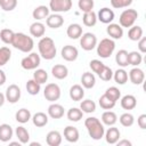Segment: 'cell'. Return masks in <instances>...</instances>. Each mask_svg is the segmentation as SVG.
<instances>
[{
	"mask_svg": "<svg viewBox=\"0 0 146 146\" xmlns=\"http://www.w3.org/2000/svg\"><path fill=\"white\" fill-rule=\"evenodd\" d=\"M33 79H34L38 83H40V84L46 83L47 80H48V73H47L44 70H42V68H38V70H35L34 73H33Z\"/></svg>",
	"mask_w": 146,
	"mask_h": 146,
	"instance_id": "obj_40",
	"label": "cell"
},
{
	"mask_svg": "<svg viewBox=\"0 0 146 146\" xmlns=\"http://www.w3.org/2000/svg\"><path fill=\"white\" fill-rule=\"evenodd\" d=\"M116 121H117L116 114L114 112L110 111V110L105 111L102 114V122H103V124H106V125L111 127V125H114L116 123Z\"/></svg>",
	"mask_w": 146,
	"mask_h": 146,
	"instance_id": "obj_27",
	"label": "cell"
},
{
	"mask_svg": "<svg viewBox=\"0 0 146 146\" xmlns=\"http://www.w3.org/2000/svg\"><path fill=\"white\" fill-rule=\"evenodd\" d=\"M83 116V112L78 107H72L67 111V119L72 122H79Z\"/></svg>",
	"mask_w": 146,
	"mask_h": 146,
	"instance_id": "obj_35",
	"label": "cell"
},
{
	"mask_svg": "<svg viewBox=\"0 0 146 146\" xmlns=\"http://www.w3.org/2000/svg\"><path fill=\"white\" fill-rule=\"evenodd\" d=\"M97 19H99L104 24H110L114 19V11L107 7L102 8L97 14Z\"/></svg>",
	"mask_w": 146,
	"mask_h": 146,
	"instance_id": "obj_13",
	"label": "cell"
},
{
	"mask_svg": "<svg viewBox=\"0 0 146 146\" xmlns=\"http://www.w3.org/2000/svg\"><path fill=\"white\" fill-rule=\"evenodd\" d=\"M113 78L117 84H124L128 81V73L123 68H119L113 73Z\"/></svg>",
	"mask_w": 146,
	"mask_h": 146,
	"instance_id": "obj_38",
	"label": "cell"
},
{
	"mask_svg": "<svg viewBox=\"0 0 146 146\" xmlns=\"http://www.w3.org/2000/svg\"><path fill=\"white\" fill-rule=\"evenodd\" d=\"M81 83L86 89H91L96 83V78L90 72H84L81 76Z\"/></svg>",
	"mask_w": 146,
	"mask_h": 146,
	"instance_id": "obj_29",
	"label": "cell"
},
{
	"mask_svg": "<svg viewBox=\"0 0 146 146\" xmlns=\"http://www.w3.org/2000/svg\"><path fill=\"white\" fill-rule=\"evenodd\" d=\"M143 60V56L139 51H130L128 52V64L132 66H138Z\"/></svg>",
	"mask_w": 146,
	"mask_h": 146,
	"instance_id": "obj_36",
	"label": "cell"
},
{
	"mask_svg": "<svg viewBox=\"0 0 146 146\" xmlns=\"http://www.w3.org/2000/svg\"><path fill=\"white\" fill-rule=\"evenodd\" d=\"M129 79L133 84H141L145 80V73L143 70L135 67L129 72Z\"/></svg>",
	"mask_w": 146,
	"mask_h": 146,
	"instance_id": "obj_15",
	"label": "cell"
},
{
	"mask_svg": "<svg viewBox=\"0 0 146 146\" xmlns=\"http://www.w3.org/2000/svg\"><path fill=\"white\" fill-rule=\"evenodd\" d=\"M89 66H90V68H91L92 72H95V73L98 74V73L103 70V67H104V63H102V62L98 60V59H92V60L89 63Z\"/></svg>",
	"mask_w": 146,
	"mask_h": 146,
	"instance_id": "obj_50",
	"label": "cell"
},
{
	"mask_svg": "<svg viewBox=\"0 0 146 146\" xmlns=\"http://www.w3.org/2000/svg\"><path fill=\"white\" fill-rule=\"evenodd\" d=\"M64 137L67 141L70 143H76L79 140V137H80V133H79V130L73 127V125H67L65 129H64Z\"/></svg>",
	"mask_w": 146,
	"mask_h": 146,
	"instance_id": "obj_16",
	"label": "cell"
},
{
	"mask_svg": "<svg viewBox=\"0 0 146 146\" xmlns=\"http://www.w3.org/2000/svg\"><path fill=\"white\" fill-rule=\"evenodd\" d=\"M70 97L74 102H79L84 97V90L80 84H74L70 89Z\"/></svg>",
	"mask_w": 146,
	"mask_h": 146,
	"instance_id": "obj_26",
	"label": "cell"
},
{
	"mask_svg": "<svg viewBox=\"0 0 146 146\" xmlns=\"http://www.w3.org/2000/svg\"><path fill=\"white\" fill-rule=\"evenodd\" d=\"M78 6H79V9L81 11L88 13V11H91L94 9L95 2H94V0H79Z\"/></svg>",
	"mask_w": 146,
	"mask_h": 146,
	"instance_id": "obj_45",
	"label": "cell"
},
{
	"mask_svg": "<svg viewBox=\"0 0 146 146\" xmlns=\"http://www.w3.org/2000/svg\"><path fill=\"white\" fill-rule=\"evenodd\" d=\"M32 122L35 127L41 128L44 127L48 123V115L43 112H36L33 116H32Z\"/></svg>",
	"mask_w": 146,
	"mask_h": 146,
	"instance_id": "obj_28",
	"label": "cell"
},
{
	"mask_svg": "<svg viewBox=\"0 0 146 146\" xmlns=\"http://www.w3.org/2000/svg\"><path fill=\"white\" fill-rule=\"evenodd\" d=\"M43 96L49 102H56L60 97V88L56 83H48L43 90Z\"/></svg>",
	"mask_w": 146,
	"mask_h": 146,
	"instance_id": "obj_8",
	"label": "cell"
},
{
	"mask_svg": "<svg viewBox=\"0 0 146 146\" xmlns=\"http://www.w3.org/2000/svg\"><path fill=\"white\" fill-rule=\"evenodd\" d=\"M72 8V0H50L49 9L54 13H67Z\"/></svg>",
	"mask_w": 146,
	"mask_h": 146,
	"instance_id": "obj_7",
	"label": "cell"
},
{
	"mask_svg": "<svg viewBox=\"0 0 146 146\" xmlns=\"http://www.w3.org/2000/svg\"><path fill=\"white\" fill-rule=\"evenodd\" d=\"M13 133H14L13 128L9 124L3 123L0 125V140L1 141H3V143L9 141L13 137Z\"/></svg>",
	"mask_w": 146,
	"mask_h": 146,
	"instance_id": "obj_25",
	"label": "cell"
},
{
	"mask_svg": "<svg viewBox=\"0 0 146 146\" xmlns=\"http://www.w3.org/2000/svg\"><path fill=\"white\" fill-rule=\"evenodd\" d=\"M44 32H46V27L42 23L40 22H34L33 24H31L30 26V33L32 36H35V38H42L44 35Z\"/></svg>",
	"mask_w": 146,
	"mask_h": 146,
	"instance_id": "obj_23",
	"label": "cell"
},
{
	"mask_svg": "<svg viewBox=\"0 0 146 146\" xmlns=\"http://www.w3.org/2000/svg\"><path fill=\"white\" fill-rule=\"evenodd\" d=\"M105 95H106L110 99H112L113 102L116 103V100H119L120 97H121V91H120L116 87H110V88L106 89Z\"/></svg>",
	"mask_w": 146,
	"mask_h": 146,
	"instance_id": "obj_43",
	"label": "cell"
},
{
	"mask_svg": "<svg viewBox=\"0 0 146 146\" xmlns=\"http://www.w3.org/2000/svg\"><path fill=\"white\" fill-rule=\"evenodd\" d=\"M82 22L88 27H91V26L96 25V23H97V14L94 10L88 11V13H83Z\"/></svg>",
	"mask_w": 146,
	"mask_h": 146,
	"instance_id": "obj_31",
	"label": "cell"
},
{
	"mask_svg": "<svg viewBox=\"0 0 146 146\" xmlns=\"http://www.w3.org/2000/svg\"><path fill=\"white\" fill-rule=\"evenodd\" d=\"M46 24L50 29H58L64 24V18H63L62 15H59L57 13H54V14L49 15L46 18Z\"/></svg>",
	"mask_w": 146,
	"mask_h": 146,
	"instance_id": "obj_12",
	"label": "cell"
},
{
	"mask_svg": "<svg viewBox=\"0 0 146 146\" xmlns=\"http://www.w3.org/2000/svg\"><path fill=\"white\" fill-rule=\"evenodd\" d=\"M66 33H67V36L70 39H79L81 35H82V27L80 24H76V23H73L71 25H68L67 30H66Z\"/></svg>",
	"mask_w": 146,
	"mask_h": 146,
	"instance_id": "obj_24",
	"label": "cell"
},
{
	"mask_svg": "<svg viewBox=\"0 0 146 146\" xmlns=\"http://www.w3.org/2000/svg\"><path fill=\"white\" fill-rule=\"evenodd\" d=\"M14 34H15L14 31H11V30H9V29H3V30H1V32H0V39H1L5 43L10 44Z\"/></svg>",
	"mask_w": 146,
	"mask_h": 146,
	"instance_id": "obj_46",
	"label": "cell"
},
{
	"mask_svg": "<svg viewBox=\"0 0 146 146\" xmlns=\"http://www.w3.org/2000/svg\"><path fill=\"white\" fill-rule=\"evenodd\" d=\"M121 107L123 110H133L137 105V99L133 95H125L121 98Z\"/></svg>",
	"mask_w": 146,
	"mask_h": 146,
	"instance_id": "obj_20",
	"label": "cell"
},
{
	"mask_svg": "<svg viewBox=\"0 0 146 146\" xmlns=\"http://www.w3.org/2000/svg\"><path fill=\"white\" fill-rule=\"evenodd\" d=\"M143 36V29L138 25H132L128 31V38L131 41H138Z\"/></svg>",
	"mask_w": 146,
	"mask_h": 146,
	"instance_id": "obj_32",
	"label": "cell"
},
{
	"mask_svg": "<svg viewBox=\"0 0 146 146\" xmlns=\"http://www.w3.org/2000/svg\"><path fill=\"white\" fill-rule=\"evenodd\" d=\"M40 55H38L36 52H31L30 55H27L26 57H24L21 62V65L24 70H35L39 65H40Z\"/></svg>",
	"mask_w": 146,
	"mask_h": 146,
	"instance_id": "obj_6",
	"label": "cell"
},
{
	"mask_svg": "<svg viewBox=\"0 0 146 146\" xmlns=\"http://www.w3.org/2000/svg\"><path fill=\"white\" fill-rule=\"evenodd\" d=\"M106 32L107 34L112 38V39H121L123 36V27L120 26V24H115V23H110L107 25V29H106Z\"/></svg>",
	"mask_w": 146,
	"mask_h": 146,
	"instance_id": "obj_14",
	"label": "cell"
},
{
	"mask_svg": "<svg viewBox=\"0 0 146 146\" xmlns=\"http://www.w3.org/2000/svg\"><path fill=\"white\" fill-rule=\"evenodd\" d=\"M138 49H139L140 54L146 52V38L145 36H141L138 40Z\"/></svg>",
	"mask_w": 146,
	"mask_h": 146,
	"instance_id": "obj_51",
	"label": "cell"
},
{
	"mask_svg": "<svg viewBox=\"0 0 146 146\" xmlns=\"http://www.w3.org/2000/svg\"><path fill=\"white\" fill-rule=\"evenodd\" d=\"M115 62H116V64H117L119 66H121V67L128 66V65H129V64H128V51L124 50V49L119 50V51L116 52V55H115Z\"/></svg>",
	"mask_w": 146,
	"mask_h": 146,
	"instance_id": "obj_34",
	"label": "cell"
},
{
	"mask_svg": "<svg viewBox=\"0 0 146 146\" xmlns=\"http://www.w3.org/2000/svg\"><path fill=\"white\" fill-rule=\"evenodd\" d=\"M84 125L88 130V133L89 136L95 139V140H99L104 137V133H105V129H104V125L103 123L97 119V117H88L84 121Z\"/></svg>",
	"mask_w": 146,
	"mask_h": 146,
	"instance_id": "obj_3",
	"label": "cell"
},
{
	"mask_svg": "<svg viewBox=\"0 0 146 146\" xmlns=\"http://www.w3.org/2000/svg\"><path fill=\"white\" fill-rule=\"evenodd\" d=\"M49 8L47 6H38L34 8V10L32 11V16L34 19L36 21H41V19H46L49 16Z\"/></svg>",
	"mask_w": 146,
	"mask_h": 146,
	"instance_id": "obj_22",
	"label": "cell"
},
{
	"mask_svg": "<svg viewBox=\"0 0 146 146\" xmlns=\"http://www.w3.org/2000/svg\"><path fill=\"white\" fill-rule=\"evenodd\" d=\"M17 0H0V7L5 11H11L16 8Z\"/></svg>",
	"mask_w": 146,
	"mask_h": 146,
	"instance_id": "obj_48",
	"label": "cell"
},
{
	"mask_svg": "<svg viewBox=\"0 0 146 146\" xmlns=\"http://www.w3.org/2000/svg\"><path fill=\"white\" fill-rule=\"evenodd\" d=\"M6 100H8L11 104H15L21 98V89L17 84H10L6 90Z\"/></svg>",
	"mask_w": 146,
	"mask_h": 146,
	"instance_id": "obj_10",
	"label": "cell"
},
{
	"mask_svg": "<svg viewBox=\"0 0 146 146\" xmlns=\"http://www.w3.org/2000/svg\"><path fill=\"white\" fill-rule=\"evenodd\" d=\"M98 76H99L100 80H103V81H110V80L113 78V71H112L111 67L104 65L103 70L98 73Z\"/></svg>",
	"mask_w": 146,
	"mask_h": 146,
	"instance_id": "obj_47",
	"label": "cell"
},
{
	"mask_svg": "<svg viewBox=\"0 0 146 146\" xmlns=\"http://www.w3.org/2000/svg\"><path fill=\"white\" fill-rule=\"evenodd\" d=\"M105 135V138H106V141L108 144H116V141L120 139V136H121V132L120 130L116 128V127H113L111 125V128L107 129V131L104 133Z\"/></svg>",
	"mask_w": 146,
	"mask_h": 146,
	"instance_id": "obj_17",
	"label": "cell"
},
{
	"mask_svg": "<svg viewBox=\"0 0 146 146\" xmlns=\"http://www.w3.org/2000/svg\"><path fill=\"white\" fill-rule=\"evenodd\" d=\"M51 73H52L54 78H56L58 80H63V79H65L68 75V70H67V67L65 65L56 64L55 66H52Z\"/></svg>",
	"mask_w": 146,
	"mask_h": 146,
	"instance_id": "obj_19",
	"label": "cell"
},
{
	"mask_svg": "<svg viewBox=\"0 0 146 146\" xmlns=\"http://www.w3.org/2000/svg\"><path fill=\"white\" fill-rule=\"evenodd\" d=\"M115 49V42L113 39L105 38L97 46V55L100 58H108Z\"/></svg>",
	"mask_w": 146,
	"mask_h": 146,
	"instance_id": "obj_4",
	"label": "cell"
},
{
	"mask_svg": "<svg viewBox=\"0 0 146 146\" xmlns=\"http://www.w3.org/2000/svg\"><path fill=\"white\" fill-rule=\"evenodd\" d=\"M119 121H120V123L123 125V127H131L132 124H133V122H135V117H133V115L131 114V113H123L121 116H120V119H119Z\"/></svg>",
	"mask_w": 146,
	"mask_h": 146,
	"instance_id": "obj_44",
	"label": "cell"
},
{
	"mask_svg": "<svg viewBox=\"0 0 146 146\" xmlns=\"http://www.w3.org/2000/svg\"><path fill=\"white\" fill-rule=\"evenodd\" d=\"M38 49H39L40 56L47 60L55 58L56 51H57L54 40L49 36H42L40 39V41L38 43Z\"/></svg>",
	"mask_w": 146,
	"mask_h": 146,
	"instance_id": "obj_1",
	"label": "cell"
},
{
	"mask_svg": "<svg viewBox=\"0 0 146 146\" xmlns=\"http://www.w3.org/2000/svg\"><path fill=\"white\" fill-rule=\"evenodd\" d=\"M46 141L49 146H59L62 143V135L57 130L49 131L46 137Z\"/></svg>",
	"mask_w": 146,
	"mask_h": 146,
	"instance_id": "obj_18",
	"label": "cell"
},
{
	"mask_svg": "<svg viewBox=\"0 0 146 146\" xmlns=\"http://www.w3.org/2000/svg\"><path fill=\"white\" fill-rule=\"evenodd\" d=\"M14 48L21 50L22 52H30L33 47H34V42H33V39L24 33H15L14 36H13V40H11V43H10Z\"/></svg>",
	"mask_w": 146,
	"mask_h": 146,
	"instance_id": "obj_2",
	"label": "cell"
},
{
	"mask_svg": "<svg viewBox=\"0 0 146 146\" xmlns=\"http://www.w3.org/2000/svg\"><path fill=\"white\" fill-rule=\"evenodd\" d=\"M99 106L103 110H112L115 106V102H113L112 99H110L105 94L103 96H100L99 98Z\"/></svg>",
	"mask_w": 146,
	"mask_h": 146,
	"instance_id": "obj_42",
	"label": "cell"
},
{
	"mask_svg": "<svg viewBox=\"0 0 146 146\" xmlns=\"http://www.w3.org/2000/svg\"><path fill=\"white\" fill-rule=\"evenodd\" d=\"M40 89H41V84L38 83L34 79H31L26 82V90L30 95H32V96L38 95L40 92Z\"/></svg>",
	"mask_w": 146,
	"mask_h": 146,
	"instance_id": "obj_39",
	"label": "cell"
},
{
	"mask_svg": "<svg viewBox=\"0 0 146 146\" xmlns=\"http://www.w3.org/2000/svg\"><path fill=\"white\" fill-rule=\"evenodd\" d=\"M15 133H16V137H17V139H18V141L21 144H27L29 143V140H30V133L26 130V128H24L23 125H19V127L16 128Z\"/></svg>",
	"mask_w": 146,
	"mask_h": 146,
	"instance_id": "obj_30",
	"label": "cell"
},
{
	"mask_svg": "<svg viewBox=\"0 0 146 146\" xmlns=\"http://www.w3.org/2000/svg\"><path fill=\"white\" fill-rule=\"evenodd\" d=\"M80 110L83 113H94L96 111V103L91 99H84L80 104Z\"/></svg>",
	"mask_w": 146,
	"mask_h": 146,
	"instance_id": "obj_37",
	"label": "cell"
},
{
	"mask_svg": "<svg viewBox=\"0 0 146 146\" xmlns=\"http://www.w3.org/2000/svg\"><path fill=\"white\" fill-rule=\"evenodd\" d=\"M137 123H138V125H139L140 129L145 130L146 129V114L139 115L138 119H137Z\"/></svg>",
	"mask_w": 146,
	"mask_h": 146,
	"instance_id": "obj_52",
	"label": "cell"
},
{
	"mask_svg": "<svg viewBox=\"0 0 146 146\" xmlns=\"http://www.w3.org/2000/svg\"><path fill=\"white\" fill-rule=\"evenodd\" d=\"M48 115L52 119H60L64 115V107L60 104H51L48 107Z\"/></svg>",
	"mask_w": 146,
	"mask_h": 146,
	"instance_id": "obj_21",
	"label": "cell"
},
{
	"mask_svg": "<svg viewBox=\"0 0 146 146\" xmlns=\"http://www.w3.org/2000/svg\"><path fill=\"white\" fill-rule=\"evenodd\" d=\"M138 18V13L135 9H125L121 13L119 18V24L122 27H131L136 19Z\"/></svg>",
	"mask_w": 146,
	"mask_h": 146,
	"instance_id": "obj_5",
	"label": "cell"
},
{
	"mask_svg": "<svg viewBox=\"0 0 146 146\" xmlns=\"http://www.w3.org/2000/svg\"><path fill=\"white\" fill-rule=\"evenodd\" d=\"M15 119L17 122L19 123H26L30 121L31 119V112L27 110V108H21L16 112L15 114Z\"/></svg>",
	"mask_w": 146,
	"mask_h": 146,
	"instance_id": "obj_33",
	"label": "cell"
},
{
	"mask_svg": "<svg viewBox=\"0 0 146 146\" xmlns=\"http://www.w3.org/2000/svg\"><path fill=\"white\" fill-rule=\"evenodd\" d=\"M62 57L63 59L67 60V62H74L78 56H79V51L78 49L74 47V46H71V44H67V46H64L62 48Z\"/></svg>",
	"mask_w": 146,
	"mask_h": 146,
	"instance_id": "obj_11",
	"label": "cell"
},
{
	"mask_svg": "<svg viewBox=\"0 0 146 146\" xmlns=\"http://www.w3.org/2000/svg\"><path fill=\"white\" fill-rule=\"evenodd\" d=\"M131 3H132V0H111L112 7L113 8H116V9L129 7Z\"/></svg>",
	"mask_w": 146,
	"mask_h": 146,
	"instance_id": "obj_49",
	"label": "cell"
},
{
	"mask_svg": "<svg viewBox=\"0 0 146 146\" xmlns=\"http://www.w3.org/2000/svg\"><path fill=\"white\" fill-rule=\"evenodd\" d=\"M6 74H5V72L2 71V70H0V86H2V84H5V82H6Z\"/></svg>",
	"mask_w": 146,
	"mask_h": 146,
	"instance_id": "obj_54",
	"label": "cell"
},
{
	"mask_svg": "<svg viewBox=\"0 0 146 146\" xmlns=\"http://www.w3.org/2000/svg\"><path fill=\"white\" fill-rule=\"evenodd\" d=\"M116 144H117V146H131V141H129V140H127V139L117 140Z\"/></svg>",
	"mask_w": 146,
	"mask_h": 146,
	"instance_id": "obj_53",
	"label": "cell"
},
{
	"mask_svg": "<svg viewBox=\"0 0 146 146\" xmlns=\"http://www.w3.org/2000/svg\"><path fill=\"white\" fill-rule=\"evenodd\" d=\"M80 46L82 47L83 50H87V51L92 50L97 46L96 35L94 33H91V32H87V33L82 34L81 39H80Z\"/></svg>",
	"mask_w": 146,
	"mask_h": 146,
	"instance_id": "obj_9",
	"label": "cell"
},
{
	"mask_svg": "<svg viewBox=\"0 0 146 146\" xmlns=\"http://www.w3.org/2000/svg\"><path fill=\"white\" fill-rule=\"evenodd\" d=\"M11 57V51L8 47H1L0 48V66L6 65Z\"/></svg>",
	"mask_w": 146,
	"mask_h": 146,
	"instance_id": "obj_41",
	"label": "cell"
},
{
	"mask_svg": "<svg viewBox=\"0 0 146 146\" xmlns=\"http://www.w3.org/2000/svg\"><path fill=\"white\" fill-rule=\"evenodd\" d=\"M5 100H6V97H5V95L2 94V92H0V107L5 104Z\"/></svg>",
	"mask_w": 146,
	"mask_h": 146,
	"instance_id": "obj_55",
	"label": "cell"
}]
</instances>
